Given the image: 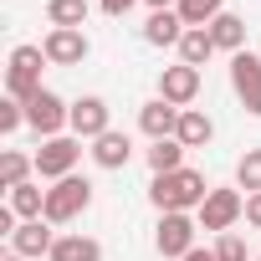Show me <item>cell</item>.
Returning a JSON list of instances; mask_svg holds the SVG:
<instances>
[{
  "label": "cell",
  "instance_id": "cell-1",
  "mask_svg": "<svg viewBox=\"0 0 261 261\" xmlns=\"http://www.w3.org/2000/svg\"><path fill=\"white\" fill-rule=\"evenodd\" d=\"M215 185H205V174L200 169H174V174H154V185H149V200H154V210L159 215H174V210H200L205 205V195H210Z\"/></svg>",
  "mask_w": 261,
  "mask_h": 261
},
{
  "label": "cell",
  "instance_id": "cell-2",
  "mask_svg": "<svg viewBox=\"0 0 261 261\" xmlns=\"http://www.w3.org/2000/svg\"><path fill=\"white\" fill-rule=\"evenodd\" d=\"M41 67H51L41 46H16L11 62H6V97L31 102V97L41 92Z\"/></svg>",
  "mask_w": 261,
  "mask_h": 261
},
{
  "label": "cell",
  "instance_id": "cell-3",
  "mask_svg": "<svg viewBox=\"0 0 261 261\" xmlns=\"http://www.w3.org/2000/svg\"><path fill=\"white\" fill-rule=\"evenodd\" d=\"M87 205H92V185H87L82 174H67V179H57V185L46 190V215H41V220H51V225H72Z\"/></svg>",
  "mask_w": 261,
  "mask_h": 261
},
{
  "label": "cell",
  "instance_id": "cell-4",
  "mask_svg": "<svg viewBox=\"0 0 261 261\" xmlns=\"http://www.w3.org/2000/svg\"><path fill=\"white\" fill-rule=\"evenodd\" d=\"M77 159H82V139L77 134H62V139H41L36 149V179H67L77 174Z\"/></svg>",
  "mask_w": 261,
  "mask_h": 261
},
{
  "label": "cell",
  "instance_id": "cell-5",
  "mask_svg": "<svg viewBox=\"0 0 261 261\" xmlns=\"http://www.w3.org/2000/svg\"><path fill=\"white\" fill-rule=\"evenodd\" d=\"M195 220H200V230H215V236H225L236 220H246V195L230 185V190H210L205 195V205L195 210Z\"/></svg>",
  "mask_w": 261,
  "mask_h": 261
},
{
  "label": "cell",
  "instance_id": "cell-6",
  "mask_svg": "<svg viewBox=\"0 0 261 261\" xmlns=\"http://www.w3.org/2000/svg\"><path fill=\"white\" fill-rule=\"evenodd\" d=\"M195 230H200V220H195V215H185V210L159 215V225H154V251H159V256H169V261H185V256L195 251Z\"/></svg>",
  "mask_w": 261,
  "mask_h": 261
},
{
  "label": "cell",
  "instance_id": "cell-7",
  "mask_svg": "<svg viewBox=\"0 0 261 261\" xmlns=\"http://www.w3.org/2000/svg\"><path fill=\"white\" fill-rule=\"evenodd\" d=\"M72 123V102H62L51 87H41L31 102H26V128L41 139H62V128Z\"/></svg>",
  "mask_w": 261,
  "mask_h": 261
},
{
  "label": "cell",
  "instance_id": "cell-8",
  "mask_svg": "<svg viewBox=\"0 0 261 261\" xmlns=\"http://www.w3.org/2000/svg\"><path fill=\"white\" fill-rule=\"evenodd\" d=\"M230 87H236L241 108L251 118H261V57L256 51H236L230 57Z\"/></svg>",
  "mask_w": 261,
  "mask_h": 261
},
{
  "label": "cell",
  "instance_id": "cell-9",
  "mask_svg": "<svg viewBox=\"0 0 261 261\" xmlns=\"http://www.w3.org/2000/svg\"><path fill=\"white\" fill-rule=\"evenodd\" d=\"M67 128H72L77 139H87V144H92V139H102L108 128H113V108H108V97H97V92L77 97V102H72V123H67Z\"/></svg>",
  "mask_w": 261,
  "mask_h": 261
},
{
  "label": "cell",
  "instance_id": "cell-10",
  "mask_svg": "<svg viewBox=\"0 0 261 261\" xmlns=\"http://www.w3.org/2000/svg\"><path fill=\"white\" fill-rule=\"evenodd\" d=\"M41 51H46L51 67H82L87 51H92V41H87V31H62V26H51L46 41H41Z\"/></svg>",
  "mask_w": 261,
  "mask_h": 261
},
{
  "label": "cell",
  "instance_id": "cell-11",
  "mask_svg": "<svg viewBox=\"0 0 261 261\" xmlns=\"http://www.w3.org/2000/svg\"><path fill=\"white\" fill-rule=\"evenodd\" d=\"M159 97L174 102V108H190V102L200 97V67H185V62L164 67V72H159Z\"/></svg>",
  "mask_w": 261,
  "mask_h": 261
},
{
  "label": "cell",
  "instance_id": "cell-12",
  "mask_svg": "<svg viewBox=\"0 0 261 261\" xmlns=\"http://www.w3.org/2000/svg\"><path fill=\"white\" fill-rule=\"evenodd\" d=\"M51 246H57L51 220H21V225H16V236H11V251H16V256H26V261L51 256Z\"/></svg>",
  "mask_w": 261,
  "mask_h": 261
},
{
  "label": "cell",
  "instance_id": "cell-13",
  "mask_svg": "<svg viewBox=\"0 0 261 261\" xmlns=\"http://www.w3.org/2000/svg\"><path fill=\"white\" fill-rule=\"evenodd\" d=\"M179 113L185 108H174V102H164V97H154V102H144L139 108V128L159 144V139H174L179 134Z\"/></svg>",
  "mask_w": 261,
  "mask_h": 261
},
{
  "label": "cell",
  "instance_id": "cell-14",
  "mask_svg": "<svg viewBox=\"0 0 261 261\" xmlns=\"http://www.w3.org/2000/svg\"><path fill=\"white\" fill-rule=\"evenodd\" d=\"M92 164L97 169H128V159H134V144H128V134H118V128H108L102 139H92Z\"/></svg>",
  "mask_w": 261,
  "mask_h": 261
},
{
  "label": "cell",
  "instance_id": "cell-15",
  "mask_svg": "<svg viewBox=\"0 0 261 261\" xmlns=\"http://www.w3.org/2000/svg\"><path fill=\"white\" fill-rule=\"evenodd\" d=\"M185 21H179V11H149V21H144V41L149 46H179L185 41Z\"/></svg>",
  "mask_w": 261,
  "mask_h": 261
},
{
  "label": "cell",
  "instance_id": "cell-16",
  "mask_svg": "<svg viewBox=\"0 0 261 261\" xmlns=\"http://www.w3.org/2000/svg\"><path fill=\"white\" fill-rule=\"evenodd\" d=\"M205 31H210L215 51H230V57H236V51H246V21H241V16L220 11V16H215V21H210Z\"/></svg>",
  "mask_w": 261,
  "mask_h": 261
},
{
  "label": "cell",
  "instance_id": "cell-17",
  "mask_svg": "<svg viewBox=\"0 0 261 261\" xmlns=\"http://www.w3.org/2000/svg\"><path fill=\"white\" fill-rule=\"evenodd\" d=\"M46 261H102V246H97L92 236L72 230V236H57V246H51Z\"/></svg>",
  "mask_w": 261,
  "mask_h": 261
},
{
  "label": "cell",
  "instance_id": "cell-18",
  "mask_svg": "<svg viewBox=\"0 0 261 261\" xmlns=\"http://www.w3.org/2000/svg\"><path fill=\"white\" fill-rule=\"evenodd\" d=\"M185 149H205L210 139H215V123H210V113H200V108H185L179 113V134H174Z\"/></svg>",
  "mask_w": 261,
  "mask_h": 261
},
{
  "label": "cell",
  "instance_id": "cell-19",
  "mask_svg": "<svg viewBox=\"0 0 261 261\" xmlns=\"http://www.w3.org/2000/svg\"><path fill=\"white\" fill-rule=\"evenodd\" d=\"M6 205H11L21 220H41V215H46V190H41L36 179H26V185H16V190H11V200H6Z\"/></svg>",
  "mask_w": 261,
  "mask_h": 261
},
{
  "label": "cell",
  "instance_id": "cell-20",
  "mask_svg": "<svg viewBox=\"0 0 261 261\" xmlns=\"http://www.w3.org/2000/svg\"><path fill=\"white\" fill-rule=\"evenodd\" d=\"M87 16H92L87 0H46V21H51V26H62V31H82V26H87Z\"/></svg>",
  "mask_w": 261,
  "mask_h": 261
},
{
  "label": "cell",
  "instance_id": "cell-21",
  "mask_svg": "<svg viewBox=\"0 0 261 261\" xmlns=\"http://www.w3.org/2000/svg\"><path fill=\"white\" fill-rule=\"evenodd\" d=\"M36 174V154H21V149H6L0 154V190H16Z\"/></svg>",
  "mask_w": 261,
  "mask_h": 261
},
{
  "label": "cell",
  "instance_id": "cell-22",
  "mask_svg": "<svg viewBox=\"0 0 261 261\" xmlns=\"http://www.w3.org/2000/svg\"><path fill=\"white\" fill-rule=\"evenodd\" d=\"M174 51H179V62H185V67H205V62L215 57V41H210V31H205V26H190V31H185V41H179Z\"/></svg>",
  "mask_w": 261,
  "mask_h": 261
},
{
  "label": "cell",
  "instance_id": "cell-23",
  "mask_svg": "<svg viewBox=\"0 0 261 261\" xmlns=\"http://www.w3.org/2000/svg\"><path fill=\"white\" fill-rule=\"evenodd\" d=\"M185 154H190V149H185L179 139H159V144L149 149V169H154V174H174V169H185Z\"/></svg>",
  "mask_w": 261,
  "mask_h": 261
},
{
  "label": "cell",
  "instance_id": "cell-24",
  "mask_svg": "<svg viewBox=\"0 0 261 261\" xmlns=\"http://www.w3.org/2000/svg\"><path fill=\"white\" fill-rule=\"evenodd\" d=\"M174 11H179V21H185V26H210V21L225 11V0H179Z\"/></svg>",
  "mask_w": 261,
  "mask_h": 261
},
{
  "label": "cell",
  "instance_id": "cell-25",
  "mask_svg": "<svg viewBox=\"0 0 261 261\" xmlns=\"http://www.w3.org/2000/svg\"><path fill=\"white\" fill-rule=\"evenodd\" d=\"M236 190H246V195L261 190V149H246V154H241V164H236Z\"/></svg>",
  "mask_w": 261,
  "mask_h": 261
},
{
  "label": "cell",
  "instance_id": "cell-26",
  "mask_svg": "<svg viewBox=\"0 0 261 261\" xmlns=\"http://www.w3.org/2000/svg\"><path fill=\"white\" fill-rule=\"evenodd\" d=\"M215 256H220V261H256V256H246V241H241L236 230H225V236L215 241Z\"/></svg>",
  "mask_w": 261,
  "mask_h": 261
},
{
  "label": "cell",
  "instance_id": "cell-27",
  "mask_svg": "<svg viewBox=\"0 0 261 261\" xmlns=\"http://www.w3.org/2000/svg\"><path fill=\"white\" fill-rule=\"evenodd\" d=\"M21 123H26V102H16V97H6V102H0V134H16Z\"/></svg>",
  "mask_w": 261,
  "mask_h": 261
},
{
  "label": "cell",
  "instance_id": "cell-28",
  "mask_svg": "<svg viewBox=\"0 0 261 261\" xmlns=\"http://www.w3.org/2000/svg\"><path fill=\"white\" fill-rule=\"evenodd\" d=\"M97 6H102V16H113V21H123L128 11L139 6V0H97Z\"/></svg>",
  "mask_w": 261,
  "mask_h": 261
},
{
  "label": "cell",
  "instance_id": "cell-29",
  "mask_svg": "<svg viewBox=\"0 0 261 261\" xmlns=\"http://www.w3.org/2000/svg\"><path fill=\"white\" fill-rule=\"evenodd\" d=\"M246 225H251V230H261V190H256V195H246Z\"/></svg>",
  "mask_w": 261,
  "mask_h": 261
},
{
  "label": "cell",
  "instance_id": "cell-30",
  "mask_svg": "<svg viewBox=\"0 0 261 261\" xmlns=\"http://www.w3.org/2000/svg\"><path fill=\"white\" fill-rule=\"evenodd\" d=\"M185 261H220V256H215V246H210V251H205V246H195V251H190Z\"/></svg>",
  "mask_w": 261,
  "mask_h": 261
},
{
  "label": "cell",
  "instance_id": "cell-31",
  "mask_svg": "<svg viewBox=\"0 0 261 261\" xmlns=\"http://www.w3.org/2000/svg\"><path fill=\"white\" fill-rule=\"evenodd\" d=\"M144 6H149V11H174L179 0H144Z\"/></svg>",
  "mask_w": 261,
  "mask_h": 261
},
{
  "label": "cell",
  "instance_id": "cell-32",
  "mask_svg": "<svg viewBox=\"0 0 261 261\" xmlns=\"http://www.w3.org/2000/svg\"><path fill=\"white\" fill-rule=\"evenodd\" d=\"M0 261H26V256H16V251H6V256H0Z\"/></svg>",
  "mask_w": 261,
  "mask_h": 261
},
{
  "label": "cell",
  "instance_id": "cell-33",
  "mask_svg": "<svg viewBox=\"0 0 261 261\" xmlns=\"http://www.w3.org/2000/svg\"><path fill=\"white\" fill-rule=\"evenodd\" d=\"M256 261H261V256H256Z\"/></svg>",
  "mask_w": 261,
  "mask_h": 261
}]
</instances>
